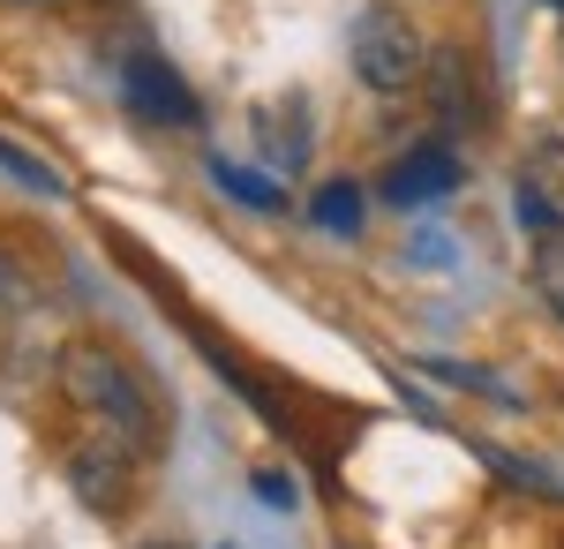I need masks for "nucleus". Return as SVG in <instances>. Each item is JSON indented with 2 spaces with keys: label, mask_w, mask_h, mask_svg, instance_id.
<instances>
[{
  "label": "nucleus",
  "mask_w": 564,
  "mask_h": 549,
  "mask_svg": "<svg viewBox=\"0 0 564 549\" xmlns=\"http://www.w3.org/2000/svg\"><path fill=\"white\" fill-rule=\"evenodd\" d=\"M23 294H31V279H23V263H15V256L0 249V324H8V316L23 309Z\"/></svg>",
  "instance_id": "nucleus-12"
},
{
  "label": "nucleus",
  "mask_w": 564,
  "mask_h": 549,
  "mask_svg": "<svg viewBox=\"0 0 564 549\" xmlns=\"http://www.w3.org/2000/svg\"><path fill=\"white\" fill-rule=\"evenodd\" d=\"M430 106H436V121H459V128H481V76H475V61H459V53H444L436 61V90H430Z\"/></svg>",
  "instance_id": "nucleus-7"
},
{
  "label": "nucleus",
  "mask_w": 564,
  "mask_h": 549,
  "mask_svg": "<svg viewBox=\"0 0 564 549\" xmlns=\"http://www.w3.org/2000/svg\"><path fill=\"white\" fill-rule=\"evenodd\" d=\"M135 460H143L135 444H121V437L98 429V444H76V452H68V489H76L98 519H121L129 497H135Z\"/></svg>",
  "instance_id": "nucleus-3"
},
{
  "label": "nucleus",
  "mask_w": 564,
  "mask_h": 549,
  "mask_svg": "<svg viewBox=\"0 0 564 549\" xmlns=\"http://www.w3.org/2000/svg\"><path fill=\"white\" fill-rule=\"evenodd\" d=\"M0 166L15 173L23 189H39V196H68V173H53L45 159H31V151H23V143H8V136H0Z\"/></svg>",
  "instance_id": "nucleus-11"
},
{
  "label": "nucleus",
  "mask_w": 564,
  "mask_h": 549,
  "mask_svg": "<svg viewBox=\"0 0 564 549\" xmlns=\"http://www.w3.org/2000/svg\"><path fill=\"white\" fill-rule=\"evenodd\" d=\"M61 391H68L76 415H90L106 437H121L135 452L159 437V407H151L143 377H135L113 346H98V338H68L61 346Z\"/></svg>",
  "instance_id": "nucleus-1"
},
{
  "label": "nucleus",
  "mask_w": 564,
  "mask_h": 549,
  "mask_svg": "<svg viewBox=\"0 0 564 549\" xmlns=\"http://www.w3.org/2000/svg\"><path fill=\"white\" fill-rule=\"evenodd\" d=\"M459 181H467V159L452 143H414L384 166V204L391 212H422V204H444Z\"/></svg>",
  "instance_id": "nucleus-4"
},
{
  "label": "nucleus",
  "mask_w": 564,
  "mask_h": 549,
  "mask_svg": "<svg viewBox=\"0 0 564 549\" xmlns=\"http://www.w3.org/2000/svg\"><path fill=\"white\" fill-rule=\"evenodd\" d=\"M347 61H354V76H361L369 90L399 98V90L422 84V68H430V39H422V23H414L406 8L377 0V8H361V23H354Z\"/></svg>",
  "instance_id": "nucleus-2"
},
{
  "label": "nucleus",
  "mask_w": 564,
  "mask_h": 549,
  "mask_svg": "<svg viewBox=\"0 0 564 549\" xmlns=\"http://www.w3.org/2000/svg\"><path fill=\"white\" fill-rule=\"evenodd\" d=\"M257 151L271 159V173L286 181V173L308 166V98H279V106H257Z\"/></svg>",
  "instance_id": "nucleus-6"
},
{
  "label": "nucleus",
  "mask_w": 564,
  "mask_h": 549,
  "mask_svg": "<svg viewBox=\"0 0 564 549\" xmlns=\"http://www.w3.org/2000/svg\"><path fill=\"white\" fill-rule=\"evenodd\" d=\"M121 90H129V106L143 114V121H159V128H196V90L181 84V68L174 61H159V53H129L121 61Z\"/></svg>",
  "instance_id": "nucleus-5"
},
{
  "label": "nucleus",
  "mask_w": 564,
  "mask_h": 549,
  "mask_svg": "<svg viewBox=\"0 0 564 549\" xmlns=\"http://www.w3.org/2000/svg\"><path fill=\"white\" fill-rule=\"evenodd\" d=\"M308 218H316L324 234H339V241H354L369 212H361V189H354V181H324V189L308 196Z\"/></svg>",
  "instance_id": "nucleus-8"
},
{
  "label": "nucleus",
  "mask_w": 564,
  "mask_h": 549,
  "mask_svg": "<svg viewBox=\"0 0 564 549\" xmlns=\"http://www.w3.org/2000/svg\"><path fill=\"white\" fill-rule=\"evenodd\" d=\"M534 294L564 324V234H542V249H534Z\"/></svg>",
  "instance_id": "nucleus-10"
},
{
  "label": "nucleus",
  "mask_w": 564,
  "mask_h": 549,
  "mask_svg": "<svg viewBox=\"0 0 564 549\" xmlns=\"http://www.w3.org/2000/svg\"><path fill=\"white\" fill-rule=\"evenodd\" d=\"M212 181L226 189V196H241L249 212H279V204H286V189H279V181H263V173H241L234 159H212Z\"/></svg>",
  "instance_id": "nucleus-9"
},
{
  "label": "nucleus",
  "mask_w": 564,
  "mask_h": 549,
  "mask_svg": "<svg viewBox=\"0 0 564 549\" xmlns=\"http://www.w3.org/2000/svg\"><path fill=\"white\" fill-rule=\"evenodd\" d=\"M557 8H564V0H557Z\"/></svg>",
  "instance_id": "nucleus-14"
},
{
  "label": "nucleus",
  "mask_w": 564,
  "mask_h": 549,
  "mask_svg": "<svg viewBox=\"0 0 564 549\" xmlns=\"http://www.w3.org/2000/svg\"><path fill=\"white\" fill-rule=\"evenodd\" d=\"M257 497H271V505H294V482H286V474H271V466H263V474H257Z\"/></svg>",
  "instance_id": "nucleus-13"
}]
</instances>
